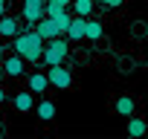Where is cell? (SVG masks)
<instances>
[{
    "mask_svg": "<svg viewBox=\"0 0 148 139\" xmlns=\"http://www.w3.org/2000/svg\"><path fill=\"white\" fill-rule=\"evenodd\" d=\"M44 44H47V41H44L35 29H32V32H23V35H21V32L15 35V52H18L23 61H38L41 52H44Z\"/></svg>",
    "mask_w": 148,
    "mask_h": 139,
    "instance_id": "cell-1",
    "label": "cell"
},
{
    "mask_svg": "<svg viewBox=\"0 0 148 139\" xmlns=\"http://www.w3.org/2000/svg\"><path fill=\"white\" fill-rule=\"evenodd\" d=\"M67 52H70V44H67V41H61V38H49V44L44 46L41 58L47 61V67H52V64H64Z\"/></svg>",
    "mask_w": 148,
    "mask_h": 139,
    "instance_id": "cell-2",
    "label": "cell"
},
{
    "mask_svg": "<svg viewBox=\"0 0 148 139\" xmlns=\"http://www.w3.org/2000/svg\"><path fill=\"white\" fill-rule=\"evenodd\" d=\"M47 78H49V84L58 87V90H64V87L73 84V76H70V70H64V64H52V67L47 70Z\"/></svg>",
    "mask_w": 148,
    "mask_h": 139,
    "instance_id": "cell-3",
    "label": "cell"
},
{
    "mask_svg": "<svg viewBox=\"0 0 148 139\" xmlns=\"http://www.w3.org/2000/svg\"><path fill=\"white\" fill-rule=\"evenodd\" d=\"M41 18H44V0H23V20L35 26Z\"/></svg>",
    "mask_w": 148,
    "mask_h": 139,
    "instance_id": "cell-4",
    "label": "cell"
},
{
    "mask_svg": "<svg viewBox=\"0 0 148 139\" xmlns=\"http://www.w3.org/2000/svg\"><path fill=\"white\" fill-rule=\"evenodd\" d=\"M35 32H38L44 41H49V38H58V35H61V32H58V23H55L52 18H47V15L35 23Z\"/></svg>",
    "mask_w": 148,
    "mask_h": 139,
    "instance_id": "cell-5",
    "label": "cell"
},
{
    "mask_svg": "<svg viewBox=\"0 0 148 139\" xmlns=\"http://www.w3.org/2000/svg\"><path fill=\"white\" fill-rule=\"evenodd\" d=\"M84 20H87V18H82V15L70 18V26H67L64 35H67L70 41H82V38H84Z\"/></svg>",
    "mask_w": 148,
    "mask_h": 139,
    "instance_id": "cell-6",
    "label": "cell"
},
{
    "mask_svg": "<svg viewBox=\"0 0 148 139\" xmlns=\"http://www.w3.org/2000/svg\"><path fill=\"white\" fill-rule=\"evenodd\" d=\"M102 35H105V26H102L99 20H90V18H87V20H84V38H87V41H99Z\"/></svg>",
    "mask_w": 148,
    "mask_h": 139,
    "instance_id": "cell-7",
    "label": "cell"
},
{
    "mask_svg": "<svg viewBox=\"0 0 148 139\" xmlns=\"http://www.w3.org/2000/svg\"><path fill=\"white\" fill-rule=\"evenodd\" d=\"M3 70H6V76H12V78H15V76H21V73H23V58H21V55L15 52L12 58H6Z\"/></svg>",
    "mask_w": 148,
    "mask_h": 139,
    "instance_id": "cell-8",
    "label": "cell"
},
{
    "mask_svg": "<svg viewBox=\"0 0 148 139\" xmlns=\"http://www.w3.org/2000/svg\"><path fill=\"white\" fill-rule=\"evenodd\" d=\"M0 35H3V38H15V35H18V23H15V18L0 15Z\"/></svg>",
    "mask_w": 148,
    "mask_h": 139,
    "instance_id": "cell-9",
    "label": "cell"
},
{
    "mask_svg": "<svg viewBox=\"0 0 148 139\" xmlns=\"http://www.w3.org/2000/svg\"><path fill=\"white\" fill-rule=\"evenodd\" d=\"M15 107H18L21 113L32 110V107H35V99H32V90H29V93H18V96H15Z\"/></svg>",
    "mask_w": 148,
    "mask_h": 139,
    "instance_id": "cell-10",
    "label": "cell"
},
{
    "mask_svg": "<svg viewBox=\"0 0 148 139\" xmlns=\"http://www.w3.org/2000/svg\"><path fill=\"white\" fill-rule=\"evenodd\" d=\"M47 87H49V78H47V76H41V73L29 76V90H32V93H44Z\"/></svg>",
    "mask_w": 148,
    "mask_h": 139,
    "instance_id": "cell-11",
    "label": "cell"
},
{
    "mask_svg": "<svg viewBox=\"0 0 148 139\" xmlns=\"http://www.w3.org/2000/svg\"><path fill=\"white\" fill-rule=\"evenodd\" d=\"M73 9H76V15H82V18H90L93 0H73Z\"/></svg>",
    "mask_w": 148,
    "mask_h": 139,
    "instance_id": "cell-12",
    "label": "cell"
},
{
    "mask_svg": "<svg viewBox=\"0 0 148 139\" xmlns=\"http://www.w3.org/2000/svg\"><path fill=\"white\" fill-rule=\"evenodd\" d=\"M128 133H131V136H145V133H148V125H145L142 119H131V122H128Z\"/></svg>",
    "mask_w": 148,
    "mask_h": 139,
    "instance_id": "cell-13",
    "label": "cell"
},
{
    "mask_svg": "<svg viewBox=\"0 0 148 139\" xmlns=\"http://www.w3.org/2000/svg\"><path fill=\"white\" fill-rule=\"evenodd\" d=\"M116 110H119L122 116H134V99H131V96H122V99L116 102Z\"/></svg>",
    "mask_w": 148,
    "mask_h": 139,
    "instance_id": "cell-14",
    "label": "cell"
},
{
    "mask_svg": "<svg viewBox=\"0 0 148 139\" xmlns=\"http://www.w3.org/2000/svg\"><path fill=\"white\" fill-rule=\"evenodd\" d=\"M38 116H41L44 122H49V119L55 116V104H52V102H41V104H38Z\"/></svg>",
    "mask_w": 148,
    "mask_h": 139,
    "instance_id": "cell-15",
    "label": "cell"
},
{
    "mask_svg": "<svg viewBox=\"0 0 148 139\" xmlns=\"http://www.w3.org/2000/svg\"><path fill=\"white\" fill-rule=\"evenodd\" d=\"M70 18H73V15H70V12H67V9H64V12H61V15H58V18H52V20H55V23H58V32H61V35H64V32H67V26H70Z\"/></svg>",
    "mask_w": 148,
    "mask_h": 139,
    "instance_id": "cell-16",
    "label": "cell"
},
{
    "mask_svg": "<svg viewBox=\"0 0 148 139\" xmlns=\"http://www.w3.org/2000/svg\"><path fill=\"white\" fill-rule=\"evenodd\" d=\"M102 3H105L108 9H116V6H122V0H102Z\"/></svg>",
    "mask_w": 148,
    "mask_h": 139,
    "instance_id": "cell-17",
    "label": "cell"
},
{
    "mask_svg": "<svg viewBox=\"0 0 148 139\" xmlns=\"http://www.w3.org/2000/svg\"><path fill=\"white\" fill-rule=\"evenodd\" d=\"M47 3H55V6H64V9H67V6L73 3V0H47Z\"/></svg>",
    "mask_w": 148,
    "mask_h": 139,
    "instance_id": "cell-18",
    "label": "cell"
},
{
    "mask_svg": "<svg viewBox=\"0 0 148 139\" xmlns=\"http://www.w3.org/2000/svg\"><path fill=\"white\" fill-rule=\"evenodd\" d=\"M0 15H6V0H0Z\"/></svg>",
    "mask_w": 148,
    "mask_h": 139,
    "instance_id": "cell-19",
    "label": "cell"
},
{
    "mask_svg": "<svg viewBox=\"0 0 148 139\" xmlns=\"http://www.w3.org/2000/svg\"><path fill=\"white\" fill-rule=\"evenodd\" d=\"M3 99H6V93H3V87H0V104H3Z\"/></svg>",
    "mask_w": 148,
    "mask_h": 139,
    "instance_id": "cell-20",
    "label": "cell"
}]
</instances>
